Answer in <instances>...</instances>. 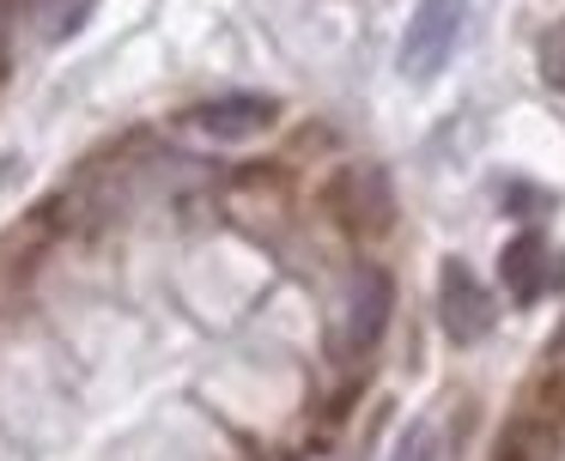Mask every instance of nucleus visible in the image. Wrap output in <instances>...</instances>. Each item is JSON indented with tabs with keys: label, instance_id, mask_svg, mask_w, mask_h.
I'll return each mask as SVG.
<instances>
[{
	"label": "nucleus",
	"instance_id": "nucleus-1",
	"mask_svg": "<svg viewBox=\"0 0 565 461\" xmlns=\"http://www.w3.org/2000/svg\"><path fill=\"white\" fill-rule=\"evenodd\" d=\"M462 19H468V0H419L414 19H407V31H402V55H395L402 79H414V85L438 79V73L450 67V55H456Z\"/></svg>",
	"mask_w": 565,
	"mask_h": 461
},
{
	"label": "nucleus",
	"instance_id": "nucleus-4",
	"mask_svg": "<svg viewBox=\"0 0 565 461\" xmlns=\"http://www.w3.org/2000/svg\"><path fill=\"white\" fill-rule=\"evenodd\" d=\"M390 310H395L390 274H383V267H359L353 303H347V322H341V352L347 358H365V352L377 346L383 328H390Z\"/></svg>",
	"mask_w": 565,
	"mask_h": 461
},
{
	"label": "nucleus",
	"instance_id": "nucleus-6",
	"mask_svg": "<svg viewBox=\"0 0 565 461\" xmlns=\"http://www.w3.org/2000/svg\"><path fill=\"white\" fill-rule=\"evenodd\" d=\"M499 279H504V291H511L516 303H535V298H547L553 286H565V261H553V249H547L541 230H516V243L499 261Z\"/></svg>",
	"mask_w": 565,
	"mask_h": 461
},
{
	"label": "nucleus",
	"instance_id": "nucleus-3",
	"mask_svg": "<svg viewBox=\"0 0 565 461\" xmlns=\"http://www.w3.org/2000/svg\"><path fill=\"white\" fill-rule=\"evenodd\" d=\"M280 121V104L262 92H232V97H207V104L183 109V128L201 140H256Z\"/></svg>",
	"mask_w": 565,
	"mask_h": 461
},
{
	"label": "nucleus",
	"instance_id": "nucleus-5",
	"mask_svg": "<svg viewBox=\"0 0 565 461\" xmlns=\"http://www.w3.org/2000/svg\"><path fill=\"white\" fill-rule=\"evenodd\" d=\"M334 213L347 218V230H359V237H377V230L395 218L390 176H383L377 164H353L341 182H334Z\"/></svg>",
	"mask_w": 565,
	"mask_h": 461
},
{
	"label": "nucleus",
	"instance_id": "nucleus-7",
	"mask_svg": "<svg viewBox=\"0 0 565 461\" xmlns=\"http://www.w3.org/2000/svg\"><path fill=\"white\" fill-rule=\"evenodd\" d=\"M535 67H541V79H547L553 92H565V19H553L547 31H541V43H535Z\"/></svg>",
	"mask_w": 565,
	"mask_h": 461
},
{
	"label": "nucleus",
	"instance_id": "nucleus-2",
	"mask_svg": "<svg viewBox=\"0 0 565 461\" xmlns=\"http://www.w3.org/2000/svg\"><path fill=\"white\" fill-rule=\"evenodd\" d=\"M438 322L456 346H475V340H487L499 328V303H492V291L480 286V274L462 255H450L438 267Z\"/></svg>",
	"mask_w": 565,
	"mask_h": 461
},
{
	"label": "nucleus",
	"instance_id": "nucleus-9",
	"mask_svg": "<svg viewBox=\"0 0 565 461\" xmlns=\"http://www.w3.org/2000/svg\"><path fill=\"white\" fill-rule=\"evenodd\" d=\"M553 371H565V328H559V346H553Z\"/></svg>",
	"mask_w": 565,
	"mask_h": 461
},
{
	"label": "nucleus",
	"instance_id": "nucleus-8",
	"mask_svg": "<svg viewBox=\"0 0 565 461\" xmlns=\"http://www.w3.org/2000/svg\"><path fill=\"white\" fill-rule=\"evenodd\" d=\"M390 461H438V431H431V425H407Z\"/></svg>",
	"mask_w": 565,
	"mask_h": 461
}]
</instances>
